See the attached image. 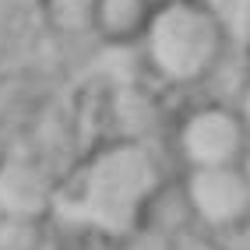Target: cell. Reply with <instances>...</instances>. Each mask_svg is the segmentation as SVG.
<instances>
[{"instance_id": "cell-2", "label": "cell", "mask_w": 250, "mask_h": 250, "mask_svg": "<svg viewBox=\"0 0 250 250\" xmlns=\"http://www.w3.org/2000/svg\"><path fill=\"white\" fill-rule=\"evenodd\" d=\"M222 28L215 21L208 4L197 0H173L152 14L145 32L148 63L176 85L205 78L222 57Z\"/></svg>"}, {"instance_id": "cell-15", "label": "cell", "mask_w": 250, "mask_h": 250, "mask_svg": "<svg viewBox=\"0 0 250 250\" xmlns=\"http://www.w3.org/2000/svg\"><path fill=\"white\" fill-rule=\"evenodd\" d=\"M39 250H67V247H60L57 240H42V247H39Z\"/></svg>"}, {"instance_id": "cell-7", "label": "cell", "mask_w": 250, "mask_h": 250, "mask_svg": "<svg viewBox=\"0 0 250 250\" xmlns=\"http://www.w3.org/2000/svg\"><path fill=\"white\" fill-rule=\"evenodd\" d=\"M42 14L63 36H78V32L95 28L99 0H42Z\"/></svg>"}, {"instance_id": "cell-1", "label": "cell", "mask_w": 250, "mask_h": 250, "mask_svg": "<svg viewBox=\"0 0 250 250\" xmlns=\"http://www.w3.org/2000/svg\"><path fill=\"white\" fill-rule=\"evenodd\" d=\"M162 190L159 162L145 141H113L85 162L67 194H57L53 211L95 236L124 240L145 222L152 197Z\"/></svg>"}, {"instance_id": "cell-9", "label": "cell", "mask_w": 250, "mask_h": 250, "mask_svg": "<svg viewBox=\"0 0 250 250\" xmlns=\"http://www.w3.org/2000/svg\"><path fill=\"white\" fill-rule=\"evenodd\" d=\"M42 229L36 219H14L0 215V250H39L42 247Z\"/></svg>"}, {"instance_id": "cell-4", "label": "cell", "mask_w": 250, "mask_h": 250, "mask_svg": "<svg viewBox=\"0 0 250 250\" xmlns=\"http://www.w3.org/2000/svg\"><path fill=\"white\" fill-rule=\"evenodd\" d=\"M194 222L211 229H236L250 215V183L240 166H205L190 169L183 180Z\"/></svg>"}, {"instance_id": "cell-6", "label": "cell", "mask_w": 250, "mask_h": 250, "mask_svg": "<svg viewBox=\"0 0 250 250\" xmlns=\"http://www.w3.org/2000/svg\"><path fill=\"white\" fill-rule=\"evenodd\" d=\"M148 4L145 0H99V14H95V28L113 42V46H127L134 36L148 32Z\"/></svg>"}, {"instance_id": "cell-11", "label": "cell", "mask_w": 250, "mask_h": 250, "mask_svg": "<svg viewBox=\"0 0 250 250\" xmlns=\"http://www.w3.org/2000/svg\"><path fill=\"white\" fill-rule=\"evenodd\" d=\"M176 250H222V247H215V243L205 240V236H194V232H187V236L176 240Z\"/></svg>"}, {"instance_id": "cell-8", "label": "cell", "mask_w": 250, "mask_h": 250, "mask_svg": "<svg viewBox=\"0 0 250 250\" xmlns=\"http://www.w3.org/2000/svg\"><path fill=\"white\" fill-rule=\"evenodd\" d=\"M222 36L236 46H250V0H205Z\"/></svg>"}, {"instance_id": "cell-12", "label": "cell", "mask_w": 250, "mask_h": 250, "mask_svg": "<svg viewBox=\"0 0 250 250\" xmlns=\"http://www.w3.org/2000/svg\"><path fill=\"white\" fill-rule=\"evenodd\" d=\"M81 250H124V247H120V240H113V236H95V232H92L88 243Z\"/></svg>"}, {"instance_id": "cell-14", "label": "cell", "mask_w": 250, "mask_h": 250, "mask_svg": "<svg viewBox=\"0 0 250 250\" xmlns=\"http://www.w3.org/2000/svg\"><path fill=\"white\" fill-rule=\"evenodd\" d=\"M240 169H243V176H247V183H250V145H247V152H243V159H240Z\"/></svg>"}, {"instance_id": "cell-10", "label": "cell", "mask_w": 250, "mask_h": 250, "mask_svg": "<svg viewBox=\"0 0 250 250\" xmlns=\"http://www.w3.org/2000/svg\"><path fill=\"white\" fill-rule=\"evenodd\" d=\"M120 247L124 250H176V236H169L166 229H159L152 222H141L120 240Z\"/></svg>"}, {"instance_id": "cell-5", "label": "cell", "mask_w": 250, "mask_h": 250, "mask_svg": "<svg viewBox=\"0 0 250 250\" xmlns=\"http://www.w3.org/2000/svg\"><path fill=\"white\" fill-rule=\"evenodd\" d=\"M57 205V187L42 166L28 159H7L0 166V215L42 219Z\"/></svg>"}, {"instance_id": "cell-3", "label": "cell", "mask_w": 250, "mask_h": 250, "mask_svg": "<svg viewBox=\"0 0 250 250\" xmlns=\"http://www.w3.org/2000/svg\"><path fill=\"white\" fill-rule=\"evenodd\" d=\"M180 155L190 169L205 166H240L250 130L243 124L240 109L232 106H201L180 124Z\"/></svg>"}, {"instance_id": "cell-13", "label": "cell", "mask_w": 250, "mask_h": 250, "mask_svg": "<svg viewBox=\"0 0 250 250\" xmlns=\"http://www.w3.org/2000/svg\"><path fill=\"white\" fill-rule=\"evenodd\" d=\"M240 116H243V124H247V130H250V81L243 85V92H240Z\"/></svg>"}]
</instances>
